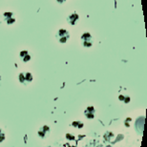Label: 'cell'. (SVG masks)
I'll return each instance as SVG.
<instances>
[{
    "mask_svg": "<svg viewBox=\"0 0 147 147\" xmlns=\"http://www.w3.org/2000/svg\"><path fill=\"white\" fill-rule=\"evenodd\" d=\"M57 1L58 2V3H60V4H62V3H64V2L66 1V0H57Z\"/></svg>",
    "mask_w": 147,
    "mask_h": 147,
    "instance_id": "8",
    "label": "cell"
},
{
    "mask_svg": "<svg viewBox=\"0 0 147 147\" xmlns=\"http://www.w3.org/2000/svg\"><path fill=\"white\" fill-rule=\"evenodd\" d=\"M3 17H4L5 21L7 22V24H13L15 22V19L14 17V14L13 13H10V12H6L3 14Z\"/></svg>",
    "mask_w": 147,
    "mask_h": 147,
    "instance_id": "3",
    "label": "cell"
},
{
    "mask_svg": "<svg viewBox=\"0 0 147 147\" xmlns=\"http://www.w3.org/2000/svg\"><path fill=\"white\" fill-rule=\"evenodd\" d=\"M27 54H28V52H27V51H22V52L20 53V57H23L24 56H26Z\"/></svg>",
    "mask_w": 147,
    "mask_h": 147,
    "instance_id": "7",
    "label": "cell"
},
{
    "mask_svg": "<svg viewBox=\"0 0 147 147\" xmlns=\"http://www.w3.org/2000/svg\"><path fill=\"white\" fill-rule=\"evenodd\" d=\"M81 39L83 41V46H85V47H91L93 45V37H92L91 33H83L82 36H81Z\"/></svg>",
    "mask_w": 147,
    "mask_h": 147,
    "instance_id": "2",
    "label": "cell"
},
{
    "mask_svg": "<svg viewBox=\"0 0 147 147\" xmlns=\"http://www.w3.org/2000/svg\"><path fill=\"white\" fill-rule=\"evenodd\" d=\"M32 79H33V76L30 73L24 74V82H25V80L27 81V82H30V81H32Z\"/></svg>",
    "mask_w": 147,
    "mask_h": 147,
    "instance_id": "5",
    "label": "cell"
},
{
    "mask_svg": "<svg viewBox=\"0 0 147 147\" xmlns=\"http://www.w3.org/2000/svg\"><path fill=\"white\" fill-rule=\"evenodd\" d=\"M57 38L60 43H66L70 38V33L65 29H60L57 33Z\"/></svg>",
    "mask_w": 147,
    "mask_h": 147,
    "instance_id": "1",
    "label": "cell"
},
{
    "mask_svg": "<svg viewBox=\"0 0 147 147\" xmlns=\"http://www.w3.org/2000/svg\"><path fill=\"white\" fill-rule=\"evenodd\" d=\"M31 59V56L29 55V54H27L26 56H24L23 57V61H29Z\"/></svg>",
    "mask_w": 147,
    "mask_h": 147,
    "instance_id": "6",
    "label": "cell"
},
{
    "mask_svg": "<svg viewBox=\"0 0 147 147\" xmlns=\"http://www.w3.org/2000/svg\"><path fill=\"white\" fill-rule=\"evenodd\" d=\"M78 20H79V15L76 13H73L68 16V22L71 25H76L78 22Z\"/></svg>",
    "mask_w": 147,
    "mask_h": 147,
    "instance_id": "4",
    "label": "cell"
}]
</instances>
